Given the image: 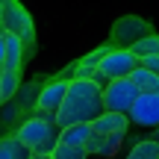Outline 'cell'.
Returning <instances> with one entry per match:
<instances>
[{
  "label": "cell",
  "mask_w": 159,
  "mask_h": 159,
  "mask_svg": "<svg viewBox=\"0 0 159 159\" xmlns=\"http://www.w3.org/2000/svg\"><path fill=\"white\" fill-rule=\"evenodd\" d=\"M0 33L3 35H15L18 41H33V18H30V12L24 9L21 3H15V0H9V3H3V21H0Z\"/></svg>",
  "instance_id": "4"
},
{
  "label": "cell",
  "mask_w": 159,
  "mask_h": 159,
  "mask_svg": "<svg viewBox=\"0 0 159 159\" xmlns=\"http://www.w3.org/2000/svg\"><path fill=\"white\" fill-rule=\"evenodd\" d=\"M130 53L133 56H159V35H148V39H142V41H136V44L130 47Z\"/></svg>",
  "instance_id": "16"
},
{
  "label": "cell",
  "mask_w": 159,
  "mask_h": 159,
  "mask_svg": "<svg viewBox=\"0 0 159 159\" xmlns=\"http://www.w3.org/2000/svg\"><path fill=\"white\" fill-rule=\"evenodd\" d=\"M89 136H91V127H85V124L65 127V130L59 133V144H65V148H83V150H85Z\"/></svg>",
  "instance_id": "12"
},
{
  "label": "cell",
  "mask_w": 159,
  "mask_h": 159,
  "mask_svg": "<svg viewBox=\"0 0 159 159\" xmlns=\"http://www.w3.org/2000/svg\"><path fill=\"white\" fill-rule=\"evenodd\" d=\"M89 127H91V133H97V136H127L130 121H127V115L103 112L100 118H97L94 124H89Z\"/></svg>",
  "instance_id": "9"
},
{
  "label": "cell",
  "mask_w": 159,
  "mask_h": 159,
  "mask_svg": "<svg viewBox=\"0 0 159 159\" xmlns=\"http://www.w3.org/2000/svg\"><path fill=\"white\" fill-rule=\"evenodd\" d=\"M150 142H156V144H159V127L153 130V139H150Z\"/></svg>",
  "instance_id": "21"
},
{
  "label": "cell",
  "mask_w": 159,
  "mask_h": 159,
  "mask_svg": "<svg viewBox=\"0 0 159 159\" xmlns=\"http://www.w3.org/2000/svg\"><path fill=\"white\" fill-rule=\"evenodd\" d=\"M59 124L53 115H33V118H27L21 127H18L15 139L24 144V148L30 150L33 156H50L53 148L59 144Z\"/></svg>",
  "instance_id": "2"
},
{
  "label": "cell",
  "mask_w": 159,
  "mask_h": 159,
  "mask_svg": "<svg viewBox=\"0 0 159 159\" xmlns=\"http://www.w3.org/2000/svg\"><path fill=\"white\" fill-rule=\"evenodd\" d=\"M33 159H50V156H33Z\"/></svg>",
  "instance_id": "23"
},
{
  "label": "cell",
  "mask_w": 159,
  "mask_h": 159,
  "mask_svg": "<svg viewBox=\"0 0 159 159\" xmlns=\"http://www.w3.org/2000/svg\"><path fill=\"white\" fill-rule=\"evenodd\" d=\"M148 35H150L148 33V24L139 21V18H124V21H118L115 30H112V41L121 44V50H130L136 41L148 39Z\"/></svg>",
  "instance_id": "7"
},
{
  "label": "cell",
  "mask_w": 159,
  "mask_h": 159,
  "mask_svg": "<svg viewBox=\"0 0 159 159\" xmlns=\"http://www.w3.org/2000/svg\"><path fill=\"white\" fill-rule=\"evenodd\" d=\"M3 53H6V35L0 33V65H3Z\"/></svg>",
  "instance_id": "20"
},
{
  "label": "cell",
  "mask_w": 159,
  "mask_h": 159,
  "mask_svg": "<svg viewBox=\"0 0 159 159\" xmlns=\"http://www.w3.org/2000/svg\"><path fill=\"white\" fill-rule=\"evenodd\" d=\"M127 159H159V144L156 142H139L136 148L127 153Z\"/></svg>",
  "instance_id": "17"
},
{
  "label": "cell",
  "mask_w": 159,
  "mask_h": 159,
  "mask_svg": "<svg viewBox=\"0 0 159 159\" xmlns=\"http://www.w3.org/2000/svg\"><path fill=\"white\" fill-rule=\"evenodd\" d=\"M127 80H130V83L139 89V94H159V77L148 74L144 68H136Z\"/></svg>",
  "instance_id": "13"
},
{
  "label": "cell",
  "mask_w": 159,
  "mask_h": 159,
  "mask_svg": "<svg viewBox=\"0 0 159 159\" xmlns=\"http://www.w3.org/2000/svg\"><path fill=\"white\" fill-rule=\"evenodd\" d=\"M0 159H33V153L15 136H6V139H0Z\"/></svg>",
  "instance_id": "14"
},
{
  "label": "cell",
  "mask_w": 159,
  "mask_h": 159,
  "mask_svg": "<svg viewBox=\"0 0 159 159\" xmlns=\"http://www.w3.org/2000/svg\"><path fill=\"white\" fill-rule=\"evenodd\" d=\"M127 121L136 127H159V94H139V100L133 103V109L127 112Z\"/></svg>",
  "instance_id": "6"
},
{
  "label": "cell",
  "mask_w": 159,
  "mask_h": 159,
  "mask_svg": "<svg viewBox=\"0 0 159 159\" xmlns=\"http://www.w3.org/2000/svg\"><path fill=\"white\" fill-rule=\"evenodd\" d=\"M65 91H68V80H53V83H47L44 89L39 91V103H35L39 112L56 118L59 106H62V100H65Z\"/></svg>",
  "instance_id": "8"
},
{
  "label": "cell",
  "mask_w": 159,
  "mask_h": 159,
  "mask_svg": "<svg viewBox=\"0 0 159 159\" xmlns=\"http://www.w3.org/2000/svg\"><path fill=\"white\" fill-rule=\"evenodd\" d=\"M21 85V74H9V71H0V103L12 100Z\"/></svg>",
  "instance_id": "15"
},
{
  "label": "cell",
  "mask_w": 159,
  "mask_h": 159,
  "mask_svg": "<svg viewBox=\"0 0 159 159\" xmlns=\"http://www.w3.org/2000/svg\"><path fill=\"white\" fill-rule=\"evenodd\" d=\"M139 68H144L148 74L159 77V56H139Z\"/></svg>",
  "instance_id": "19"
},
{
  "label": "cell",
  "mask_w": 159,
  "mask_h": 159,
  "mask_svg": "<svg viewBox=\"0 0 159 159\" xmlns=\"http://www.w3.org/2000/svg\"><path fill=\"white\" fill-rule=\"evenodd\" d=\"M24 62V41H18L15 35H6V53H3V65L0 71H9V74H18Z\"/></svg>",
  "instance_id": "11"
},
{
  "label": "cell",
  "mask_w": 159,
  "mask_h": 159,
  "mask_svg": "<svg viewBox=\"0 0 159 159\" xmlns=\"http://www.w3.org/2000/svg\"><path fill=\"white\" fill-rule=\"evenodd\" d=\"M121 142H124V136H97V133H91L89 142H85V153H94V156H115L121 150Z\"/></svg>",
  "instance_id": "10"
},
{
  "label": "cell",
  "mask_w": 159,
  "mask_h": 159,
  "mask_svg": "<svg viewBox=\"0 0 159 159\" xmlns=\"http://www.w3.org/2000/svg\"><path fill=\"white\" fill-rule=\"evenodd\" d=\"M103 109V89L91 80H68V91H65V100L56 112V124L59 130L65 127H77V124H94Z\"/></svg>",
  "instance_id": "1"
},
{
  "label": "cell",
  "mask_w": 159,
  "mask_h": 159,
  "mask_svg": "<svg viewBox=\"0 0 159 159\" xmlns=\"http://www.w3.org/2000/svg\"><path fill=\"white\" fill-rule=\"evenodd\" d=\"M50 159H89V153H85L83 148H65V144H56L53 148Z\"/></svg>",
  "instance_id": "18"
},
{
  "label": "cell",
  "mask_w": 159,
  "mask_h": 159,
  "mask_svg": "<svg viewBox=\"0 0 159 159\" xmlns=\"http://www.w3.org/2000/svg\"><path fill=\"white\" fill-rule=\"evenodd\" d=\"M136 68H139V59L133 56L130 50H121V47H115V50H109L106 56L100 59V65H97V74H94V83L103 89L106 83L127 80Z\"/></svg>",
  "instance_id": "3"
},
{
  "label": "cell",
  "mask_w": 159,
  "mask_h": 159,
  "mask_svg": "<svg viewBox=\"0 0 159 159\" xmlns=\"http://www.w3.org/2000/svg\"><path fill=\"white\" fill-rule=\"evenodd\" d=\"M136 100H139V89L130 80H115V83L103 85V109H106V112L127 115Z\"/></svg>",
  "instance_id": "5"
},
{
  "label": "cell",
  "mask_w": 159,
  "mask_h": 159,
  "mask_svg": "<svg viewBox=\"0 0 159 159\" xmlns=\"http://www.w3.org/2000/svg\"><path fill=\"white\" fill-rule=\"evenodd\" d=\"M0 21H3V0H0Z\"/></svg>",
  "instance_id": "22"
}]
</instances>
